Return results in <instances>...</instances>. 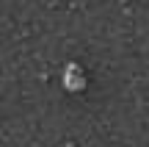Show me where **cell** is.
I'll return each mask as SVG.
<instances>
[{
	"instance_id": "obj_1",
	"label": "cell",
	"mask_w": 149,
	"mask_h": 147,
	"mask_svg": "<svg viewBox=\"0 0 149 147\" xmlns=\"http://www.w3.org/2000/svg\"><path fill=\"white\" fill-rule=\"evenodd\" d=\"M83 86V78L77 75V67H69V89H80Z\"/></svg>"
},
{
	"instance_id": "obj_2",
	"label": "cell",
	"mask_w": 149,
	"mask_h": 147,
	"mask_svg": "<svg viewBox=\"0 0 149 147\" xmlns=\"http://www.w3.org/2000/svg\"><path fill=\"white\" fill-rule=\"evenodd\" d=\"M66 147H72V144H66Z\"/></svg>"
}]
</instances>
